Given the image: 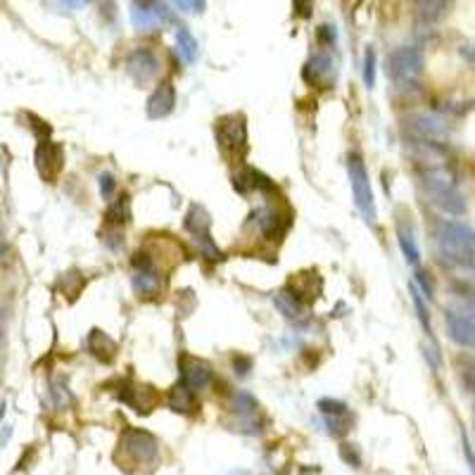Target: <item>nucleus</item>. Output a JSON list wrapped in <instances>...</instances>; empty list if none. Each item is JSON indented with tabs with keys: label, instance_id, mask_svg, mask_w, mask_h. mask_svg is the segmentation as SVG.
I'll return each instance as SVG.
<instances>
[{
	"label": "nucleus",
	"instance_id": "obj_9",
	"mask_svg": "<svg viewBox=\"0 0 475 475\" xmlns=\"http://www.w3.org/2000/svg\"><path fill=\"white\" fill-rule=\"evenodd\" d=\"M126 69H129L133 81L145 83L159 72V62H157V57H154L152 50L141 48V50H133L129 55V60H126Z\"/></svg>",
	"mask_w": 475,
	"mask_h": 475
},
{
	"label": "nucleus",
	"instance_id": "obj_10",
	"mask_svg": "<svg viewBox=\"0 0 475 475\" xmlns=\"http://www.w3.org/2000/svg\"><path fill=\"white\" fill-rule=\"evenodd\" d=\"M174 105H176V90L172 83H159L157 88L152 90V95L148 98V117L150 119H164V117H169L174 112Z\"/></svg>",
	"mask_w": 475,
	"mask_h": 475
},
{
	"label": "nucleus",
	"instance_id": "obj_6",
	"mask_svg": "<svg viewBox=\"0 0 475 475\" xmlns=\"http://www.w3.org/2000/svg\"><path fill=\"white\" fill-rule=\"evenodd\" d=\"M65 167V150L60 143L41 141L36 145V169L46 181H55L57 174Z\"/></svg>",
	"mask_w": 475,
	"mask_h": 475
},
{
	"label": "nucleus",
	"instance_id": "obj_26",
	"mask_svg": "<svg viewBox=\"0 0 475 475\" xmlns=\"http://www.w3.org/2000/svg\"><path fill=\"white\" fill-rule=\"evenodd\" d=\"M100 195H103V200H112V195H114L117 190V183H114V176L112 174H100Z\"/></svg>",
	"mask_w": 475,
	"mask_h": 475
},
{
	"label": "nucleus",
	"instance_id": "obj_11",
	"mask_svg": "<svg viewBox=\"0 0 475 475\" xmlns=\"http://www.w3.org/2000/svg\"><path fill=\"white\" fill-rule=\"evenodd\" d=\"M126 392H121V402H126L131 409H136L138 414H148V411H152L154 404L159 402L157 392H154L152 387L148 385H124Z\"/></svg>",
	"mask_w": 475,
	"mask_h": 475
},
{
	"label": "nucleus",
	"instance_id": "obj_4",
	"mask_svg": "<svg viewBox=\"0 0 475 475\" xmlns=\"http://www.w3.org/2000/svg\"><path fill=\"white\" fill-rule=\"evenodd\" d=\"M423 67V57H421L418 48H397L392 55L387 57V72L397 81H407V79L416 77Z\"/></svg>",
	"mask_w": 475,
	"mask_h": 475
},
{
	"label": "nucleus",
	"instance_id": "obj_27",
	"mask_svg": "<svg viewBox=\"0 0 475 475\" xmlns=\"http://www.w3.org/2000/svg\"><path fill=\"white\" fill-rule=\"evenodd\" d=\"M340 456H343L345 461L350 463V466H359V454L354 452V447H352V445H343V447H340Z\"/></svg>",
	"mask_w": 475,
	"mask_h": 475
},
{
	"label": "nucleus",
	"instance_id": "obj_15",
	"mask_svg": "<svg viewBox=\"0 0 475 475\" xmlns=\"http://www.w3.org/2000/svg\"><path fill=\"white\" fill-rule=\"evenodd\" d=\"M169 407H172L176 414H193L195 411V392L185 385L183 381L176 383L169 392Z\"/></svg>",
	"mask_w": 475,
	"mask_h": 475
},
{
	"label": "nucleus",
	"instance_id": "obj_28",
	"mask_svg": "<svg viewBox=\"0 0 475 475\" xmlns=\"http://www.w3.org/2000/svg\"><path fill=\"white\" fill-rule=\"evenodd\" d=\"M181 10H188V12H202L205 10V0H176Z\"/></svg>",
	"mask_w": 475,
	"mask_h": 475
},
{
	"label": "nucleus",
	"instance_id": "obj_23",
	"mask_svg": "<svg viewBox=\"0 0 475 475\" xmlns=\"http://www.w3.org/2000/svg\"><path fill=\"white\" fill-rule=\"evenodd\" d=\"M325 423H328V428L333 435L343 437L347 432L352 430V416L350 414H343V416H325Z\"/></svg>",
	"mask_w": 475,
	"mask_h": 475
},
{
	"label": "nucleus",
	"instance_id": "obj_25",
	"mask_svg": "<svg viewBox=\"0 0 475 475\" xmlns=\"http://www.w3.org/2000/svg\"><path fill=\"white\" fill-rule=\"evenodd\" d=\"M364 81L368 88H373V81H376V52H373V48H368L364 55Z\"/></svg>",
	"mask_w": 475,
	"mask_h": 475
},
{
	"label": "nucleus",
	"instance_id": "obj_12",
	"mask_svg": "<svg viewBox=\"0 0 475 475\" xmlns=\"http://www.w3.org/2000/svg\"><path fill=\"white\" fill-rule=\"evenodd\" d=\"M233 183H236L238 193H243V195H250L252 190H261V193H271V190H276L274 183H271L264 174H259L257 169H252V167L240 169V174L233 179Z\"/></svg>",
	"mask_w": 475,
	"mask_h": 475
},
{
	"label": "nucleus",
	"instance_id": "obj_7",
	"mask_svg": "<svg viewBox=\"0 0 475 475\" xmlns=\"http://www.w3.org/2000/svg\"><path fill=\"white\" fill-rule=\"evenodd\" d=\"M181 381L193 392H200V390H205L212 383V368L202 359L183 354L181 356Z\"/></svg>",
	"mask_w": 475,
	"mask_h": 475
},
{
	"label": "nucleus",
	"instance_id": "obj_17",
	"mask_svg": "<svg viewBox=\"0 0 475 475\" xmlns=\"http://www.w3.org/2000/svg\"><path fill=\"white\" fill-rule=\"evenodd\" d=\"M312 72H314V77H309L307 81L314 83V86H316V83H323L325 79H330V74H333V62H330V57H325V55L314 57V60L304 67V74H312Z\"/></svg>",
	"mask_w": 475,
	"mask_h": 475
},
{
	"label": "nucleus",
	"instance_id": "obj_5",
	"mask_svg": "<svg viewBox=\"0 0 475 475\" xmlns=\"http://www.w3.org/2000/svg\"><path fill=\"white\" fill-rule=\"evenodd\" d=\"M121 449L136 463H150L157 456V440L145 430H129L121 437Z\"/></svg>",
	"mask_w": 475,
	"mask_h": 475
},
{
	"label": "nucleus",
	"instance_id": "obj_31",
	"mask_svg": "<svg viewBox=\"0 0 475 475\" xmlns=\"http://www.w3.org/2000/svg\"><path fill=\"white\" fill-rule=\"evenodd\" d=\"M65 3L69 5V8H81V5H86L88 0H65Z\"/></svg>",
	"mask_w": 475,
	"mask_h": 475
},
{
	"label": "nucleus",
	"instance_id": "obj_14",
	"mask_svg": "<svg viewBox=\"0 0 475 475\" xmlns=\"http://www.w3.org/2000/svg\"><path fill=\"white\" fill-rule=\"evenodd\" d=\"M86 345H88L90 354H93L98 361H103V364H108V361H112L117 356V343L110 338L108 333H103V330H98V328H93L88 333Z\"/></svg>",
	"mask_w": 475,
	"mask_h": 475
},
{
	"label": "nucleus",
	"instance_id": "obj_18",
	"mask_svg": "<svg viewBox=\"0 0 475 475\" xmlns=\"http://www.w3.org/2000/svg\"><path fill=\"white\" fill-rule=\"evenodd\" d=\"M129 195H121L119 200H114L110 205V210H108V214H105V221L110 223V226H117V228H121V226H126L129 223Z\"/></svg>",
	"mask_w": 475,
	"mask_h": 475
},
{
	"label": "nucleus",
	"instance_id": "obj_2",
	"mask_svg": "<svg viewBox=\"0 0 475 475\" xmlns=\"http://www.w3.org/2000/svg\"><path fill=\"white\" fill-rule=\"evenodd\" d=\"M350 185H352V197H354L356 210L364 214L368 221L376 219V205H373V190L368 183V172L361 162L359 154H352L350 157Z\"/></svg>",
	"mask_w": 475,
	"mask_h": 475
},
{
	"label": "nucleus",
	"instance_id": "obj_30",
	"mask_svg": "<svg viewBox=\"0 0 475 475\" xmlns=\"http://www.w3.org/2000/svg\"><path fill=\"white\" fill-rule=\"evenodd\" d=\"M309 10H312V0H295V12H300L302 17H309Z\"/></svg>",
	"mask_w": 475,
	"mask_h": 475
},
{
	"label": "nucleus",
	"instance_id": "obj_21",
	"mask_svg": "<svg viewBox=\"0 0 475 475\" xmlns=\"http://www.w3.org/2000/svg\"><path fill=\"white\" fill-rule=\"evenodd\" d=\"M179 50H181V57H183L185 62H195L197 60V41L193 39V34H190L188 29H181L179 31Z\"/></svg>",
	"mask_w": 475,
	"mask_h": 475
},
{
	"label": "nucleus",
	"instance_id": "obj_8",
	"mask_svg": "<svg viewBox=\"0 0 475 475\" xmlns=\"http://www.w3.org/2000/svg\"><path fill=\"white\" fill-rule=\"evenodd\" d=\"M257 226L266 240H281L290 228V214H281L279 207H261L257 212Z\"/></svg>",
	"mask_w": 475,
	"mask_h": 475
},
{
	"label": "nucleus",
	"instance_id": "obj_19",
	"mask_svg": "<svg viewBox=\"0 0 475 475\" xmlns=\"http://www.w3.org/2000/svg\"><path fill=\"white\" fill-rule=\"evenodd\" d=\"M233 411L240 414V418L252 421L254 416H257V411H259V404H257V399H254L252 394L240 390V392L233 394Z\"/></svg>",
	"mask_w": 475,
	"mask_h": 475
},
{
	"label": "nucleus",
	"instance_id": "obj_1",
	"mask_svg": "<svg viewBox=\"0 0 475 475\" xmlns=\"http://www.w3.org/2000/svg\"><path fill=\"white\" fill-rule=\"evenodd\" d=\"M216 143L219 150L228 159H243L247 152V126L243 114H226L216 121Z\"/></svg>",
	"mask_w": 475,
	"mask_h": 475
},
{
	"label": "nucleus",
	"instance_id": "obj_16",
	"mask_svg": "<svg viewBox=\"0 0 475 475\" xmlns=\"http://www.w3.org/2000/svg\"><path fill=\"white\" fill-rule=\"evenodd\" d=\"M210 214H207L205 207L200 205H193L188 210V214L183 219V226L188 228L193 236H205V233H210Z\"/></svg>",
	"mask_w": 475,
	"mask_h": 475
},
{
	"label": "nucleus",
	"instance_id": "obj_22",
	"mask_svg": "<svg viewBox=\"0 0 475 475\" xmlns=\"http://www.w3.org/2000/svg\"><path fill=\"white\" fill-rule=\"evenodd\" d=\"M131 19H133V24H136L138 29H150V26L157 22V14H154V10H150L148 5L136 3V5H133V10H131Z\"/></svg>",
	"mask_w": 475,
	"mask_h": 475
},
{
	"label": "nucleus",
	"instance_id": "obj_24",
	"mask_svg": "<svg viewBox=\"0 0 475 475\" xmlns=\"http://www.w3.org/2000/svg\"><path fill=\"white\" fill-rule=\"evenodd\" d=\"M319 411H321L323 416H343V414H350V409H347L345 402H340V399H330V397L319 399Z\"/></svg>",
	"mask_w": 475,
	"mask_h": 475
},
{
	"label": "nucleus",
	"instance_id": "obj_32",
	"mask_svg": "<svg viewBox=\"0 0 475 475\" xmlns=\"http://www.w3.org/2000/svg\"><path fill=\"white\" fill-rule=\"evenodd\" d=\"M0 252H3V243H0Z\"/></svg>",
	"mask_w": 475,
	"mask_h": 475
},
{
	"label": "nucleus",
	"instance_id": "obj_13",
	"mask_svg": "<svg viewBox=\"0 0 475 475\" xmlns=\"http://www.w3.org/2000/svg\"><path fill=\"white\" fill-rule=\"evenodd\" d=\"M274 304L287 321H302V319H307V304H304L302 300H297L287 287H283V290L276 292Z\"/></svg>",
	"mask_w": 475,
	"mask_h": 475
},
{
	"label": "nucleus",
	"instance_id": "obj_29",
	"mask_svg": "<svg viewBox=\"0 0 475 475\" xmlns=\"http://www.w3.org/2000/svg\"><path fill=\"white\" fill-rule=\"evenodd\" d=\"M233 366H236L238 376H247L250 368H252V359H250V356H236V359H233Z\"/></svg>",
	"mask_w": 475,
	"mask_h": 475
},
{
	"label": "nucleus",
	"instance_id": "obj_3",
	"mask_svg": "<svg viewBox=\"0 0 475 475\" xmlns=\"http://www.w3.org/2000/svg\"><path fill=\"white\" fill-rule=\"evenodd\" d=\"M131 264H133V279L131 281H133V290H136V295L138 297L157 295L164 285V276H162V271L157 269L154 259L148 252L145 254L138 252Z\"/></svg>",
	"mask_w": 475,
	"mask_h": 475
},
{
	"label": "nucleus",
	"instance_id": "obj_20",
	"mask_svg": "<svg viewBox=\"0 0 475 475\" xmlns=\"http://www.w3.org/2000/svg\"><path fill=\"white\" fill-rule=\"evenodd\" d=\"M416 8H418V17L423 22H437L445 14L447 0H416Z\"/></svg>",
	"mask_w": 475,
	"mask_h": 475
}]
</instances>
